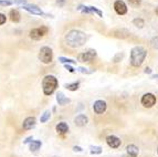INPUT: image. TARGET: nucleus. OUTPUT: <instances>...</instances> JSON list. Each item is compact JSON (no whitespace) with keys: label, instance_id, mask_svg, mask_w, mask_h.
Masks as SVG:
<instances>
[{"label":"nucleus","instance_id":"f257e3e1","mask_svg":"<svg viewBox=\"0 0 158 157\" xmlns=\"http://www.w3.org/2000/svg\"><path fill=\"white\" fill-rule=\"evenodd\" d=\"M65 41L68 43V45H70L71 48H79L85 43L86 37L80 30H71L65 36Z\"/></svg>","mask_w":158,"mask_h":157},{"label":"nucleus","instance_id":"f03ea898","mask_svg":"<svg viewBox=\"0 0 158 157\" xmlns=\"http://www.w3.org/2000/svg\"><path fill=\"white\" fill-rule=\"evenodd\" d=\"M146 50L143 47H135L131 51V64L133 66H139L146 58Z\"/></svg>","mask_w":158,"mask_h":157},{"label":"nucleus","instance_id":"7ed1b4c3","mask_svg":"<svg viewBox=\"0 0 158 157\" xmlns=\"http://www.w3.org/2000/svg\"><path fill=\"white\" fill-rule=\"evenodd\" d=\"M58 87V80L56 76L53 75H47L44 76L42 81V89L43 93L45 95H51L53 92L56 91V89Z\"/></svg>","mask_w":158,"mask_h":157},{"label":"nucleus","instance_id":"20e7f679","mask_svg":"<svg viewBox=\"0 0 158 157\" xmlns=\"http://www.w3.org/2000/svg\"><path fill=\"white\" fill-rule=\"evenodd\" d=\"M53 54H52V50L50 49L49 47H43L41 48L39 52V59L40 61L44 64H49V63L52 61Z\"/></svg>","mask_w":158,"mask_h":157},{"label":"nucleus","instance_id":"39448f33","mask_svg":"<svg viewBox=\"0 0 158 157\" xmlns=\"http://www.w3.org/2000/svg\"><path fill=\"white\" fill-rule=\"evenodd\" d=\"M96 57V51L93 49L87 50L86 52H83L79 55V61L81 62H90Z\"/></svg>","mask_w":158,"mask_h":157},{"label":"nucleus","instance_id":"423d86ee","mask_svg":"<svg viewBox=\"0 0 158 157\" xmlns=\"http://www.w3.org/2000/svg\"><path fill=\"white\" fill-rule=\"evenodd\" d=\"M156 103V97L152 93H146V94L143 95L142 97V104L145 106V108H152L153 105H155Z\"/></svg>","mask_w":158,"mask_h":157},{"label":"nucleus","instance_id":"0eeeda50","mask_svg":"<svg viewBox=\"0 0 158 157\" xmlns=\"http://www.w3.org/2000/svg\"><path fill=\"white\" fill-rule=\"evenodd\" d=\"M47 32H48L47 27L37 28V29H33L30 31V38H32V39H34V40H39V39H41L44 34H47Z\"/></svg>","mask_w":158,"mask_h":157},{"label":"nucleus","instance_id":"6e6552de","mask_svg":"<svg viewBox=\"0 0 158 157\" xmlns=\"http://www.w3.org/2000/svg\"><path fill=\"white\" fill-rule=\"evenodd\" d=\"M114 9H115V11L118 15H125V13L127 12V7L126 5H125L124 1H122V0H117V1H115V3H114Z\"/></svg>","mask_w":158,"mask_h":157},{"label":"nucleus","instance_id":"1a4fd4ad","mask_svg":"<svg viewBox=\"0 0 158 157\" xmlns=\"http://www.w3.org/2000/svg\"><path fill=\"white\" fill-rule=\"evenodd\" d=\"M23 9L28 11V12L32 13V15H38V16H43V15H44L43 11L35 5H24Z\"/></svg>","mask_w":158,"mask_h":157},{"label":"nucleus","instance_id":"9d476101","mask_svg":"<svg viewBox=\"0 0 158 157\" xmlns=\"http://www.w3.org/2000/svg\"><path fill=\"white\" fill-rule=\"evenodd\" d=\"M93 110H94V112L96 113V114H103L106 110V103L104 102V101L98 100V101H96V102L94 103V105H93Z\"/></svg>","mask_w":158,"mask_h":157},{"label":"nucleus","instance_id":"9b49d317","mask_svg":"<svg viewBox=\"0 0 158 157\" xmlns=\"http://www.w3.org/2000/svg\"><path fill=\"white\" fill-rule=\"evenodd\" d=\"M106 142H107L108 146L112 147V148H117L121 145V139L118 137L114 136V135H110V136L106 137Z\"/></svg>","mask_w":158,"mask_h":157},{"label":"nucleus","instance_id":"f8f14e48","mask_svg":"<svg viewBox=\"0 0 158 157\" xmlns=\"http://www.w3.org/2000/svg\"><path fill=\"white\" fill-rule=\"evenodd\" d=\"M79 10L83 11V12L85 13H98L100 17H103V13L101 10H98V9H96L95 7H85V6H79Z\"/></svg>","mask_w":158,"mask_h":157},{"label":"nucleus","instance_id":"ddd939ff","mask_svg":"<svg viewBox=\"0 0 158 157\" xmlns=\"http://www.w3.org/2000/svg\"><path fill=\"white\" fill-rule=\"evenodd\" d=\"M35 126V118L34 117H27L26 120L23 121V124H22V127L24 129H32V128Z\"/></svg>","mask_w":158,"mask_h":157},{"label":"nucleus","instance_id":"4468645a","mask_svg":"<svg viewBox=\"0 0 158 157\" xmlns=\"http://www.w3.org/2000/svg\"><path fill=\"white\" fill-rule=\"evenodd\" d=\"M87 122H89V118H87L85 115H83V114L77 115V117H75V120H74L75 125L80 126V127H81V126H85L87 124Z\"/></svg>","mask_w":158,"mask_h":157},{"label":"nucleus","instance_id":"2eb2a0df","mask_svg":"<svg viewBox=\"0 0 158 157\" xmlns=\"http://www.w3.org/2000/svg\"><path fill=\"white\" fill-rule=\"evenodd\" d=\"M56 101H58L59 105H65L68 104V103H70V99H68V97L65 96V95L63 94V93H58V95H56Z\"/></svg>","mask_w":158,"mask_h":157},{"label":"nucleus","instance_id":"dca6fc26","mask_svg":"<svg viewBox=\"0 0 158 157\" xmlns=\"http://www.w3.org/2000/svg\"><path fill=\"white\" fill-rule=\"evenodd\" d=\"M9 16H10V19L12 22H19L20 21V13H19L18 10H16V9H12V10L10 11V13H9Z\"/></svg>","mask_w":158,"mask_h":157},{"label":"nucleus","instance_id":"f3484780","mask_svg":"<svg viewBox=\"0 0 158 157\" xmlns=\"http://www.w3.org/2000/svg\"><path fill=\"white\" fill-rule=\"evenodd\" d=\"M69 131V126L66 123H64V122H61V123H59L58 125H56V132L60 134H65L66 132Z\"/></svg>","mask_w":158,"mask_h":157},{"label":"nucleus","instance_id":"a211bd4d","mask_svg":"<svg viewBox=\"0 0 158 157\" xmlns=\"http://www.w3.org/2000/svg\"><path fill=\"white\" fill-rule=\"evenodd\" d=\"M41 145H42V143H41L40 141H32V143L30 144V149H31V152L38 151V149L41 147Z\"/></svg>","mask_w":158,"mask_h":157},{"label":"nucleus","instance_id":"6ab92c4d","mask_svg":"<svg viewBox=\"0 0 158 157\" xmlns=\"http://www.w3.org/2000/svg\"><path fill=\"white\" fill-rule=\"evenodd\" d=\"M126 151L127 153H129V154H133V155H138V148H137L135 145H128V146L126 147Z\"/></svg>","mask_w":158,"mask_h":157},{"label":"nucleus","instance_id":"aec40b11","mask_svg":"<svg viewBox=\"0 0 158 157\" xmlns=\"http://www.w3.org/2000/svg\"><path fill=\"white\" fill-rule=\"evenodd\" d=\"M50 117H51V112H50V111H45L42 115H41L40 121H41V123H45V122H47V121L49 120Z\"/></svg>","mask_w":158,"mask_h":157},{"label":"nucleus","instance_id":"412c9836","mask_svg":"<svg viewBox=\"0 0 158 157\" xmlns=\"http://www.w3.org/2000/svg\"><path fill=\"white\" fill-rule=\"evenodd\" d=\"M65 87L70 91H77L79 89V82H74L72 84H65Z\"/></svg>","mask_w":158,"mask_h":157},{"label":"nucleus","instance_id":"4be33fe9","mask_svg":"<svg viewBox=\"0 0 158 157\" xmlns=\"http://www.w3.org/2000/svg\"><path fill=\"white\" fill-rule=\"evenodd\" d=\"M59 61H60L61 63H64V64H66V63H72V64H74L75 63V61L72 60V59H68V58H64V57H60L59 58Z\"/></svg>","mask_w":158,"mask_h":157},{"label":"nucleus","instance_id":"5701e85b","mask_svg":"<svg viewBox=\"0 0 158 157\" xmlns=\"http://www.w3.org/2000/svg\"><path fill=\"white\" fill-rule=\"evenodd\" d=\"M133 23H134L136 27H138V28H143V26H144V21H143V19L137 18V19H134Z\"/></svg>","mask_w":158,"mask_h":157},{"label":"nucleus","instance_id":"b1692460","mask_svg":"<svg viewBox=\"0 0 158 157\" xmlns=\"http://www.w3.org/2000/svg\"><path fill=\"white\" fill-rule=\"evenodd\" d=\"M91 153L92 154H101L102 153V148L98 146H91Z\"/></svg>","mask_w":158,"mask_h":157},{"label":"nucleus","instance_id":"393cba45","mask_svg":"<svg viewBox=\"0 0 158 157\" xmlns=\"http://www.w3.org/2000/svg\"><path fill=\"white\" fill-rule=\"evenodd\" d=\"M77 71H79V72H81V73H85V74L92 73V71H89L87 69H85V68H79V69H77Z\"/></svg>","mask_w":158,"mask_h":157},{"label":"nucleus","instance_id":"a878e982","mask_svg":"<svg viewBox=\"0 0 158 157\" xmlns=\"http://www.w3.org/2000/svg\"><path fill=\"white\" fill-rule=\"evenodd\" d=\"M11 3L10 0H0V6H10Z\"/></svg>","mask_w":158,"mask_h":157},{"label":"nucleus","instance_id":"bb28decb","mask_svg":"<svg viewBox=\"0 0 158 157\" xmlns=\"http://www.w3.org/2000/svg\"><path fill=\"white\" fill-rule=\"evenodd\" d=\"M152 45H153L155 49H158V38H154L152 40Z\"/></svg>","mask_w":158,"mask_h":157},{"label":"nucleus","instance_id":"cd10ccee","mask_svg":"<svg viewBox=\"0 0 158 157\" xmlns=\"http://www.w3.org/2000/svg\"><path fill=\"white\" fill-rule=\"evenodd\" d=\"M128 1H129V3L133 6H138L142 2V0H128Z\"/></svg>","mask_w":158,"mask_h":157},{"label":"nucleus","instance_id":"c85d7f7f","mask_svg":"<svg viewBox=\"0 0 158 157\" xmlns=\"http://www.w3.org/2000/svg\"><path fill=\"white\" fill-rule=\"evenodd\" d=\"M6 20H7V19H6V16H5V15H3V13H0V26L5 23Z\"/></svg>","mask_w":158,"mask_h":157},{"label":"nucleus","instance_id":"c756f323","mask_svg":"<svg viewBox=\"0 0 158 157\" xmlns=\"http://www.w3.org/2000/svg\"><path fill=\"white\" fill-rule=\"evenodd\" d=\"M15 3H17V5H21L22 7H23L24 5H27V1L26 0H15Z\"/></svg>","mask_w":158,"mask_h":157},{"label":"nucleus","instance_id":"7c9ffc66","mask_svg":"<svg viewBox=\"0 0 158 157\" xmlns=\"http://www.w3.org/2000/svg\"><path fill=\"white\" fill-rule=\"evenodd\" d=\"M122 58H123V53H118V54L114 58V62H118L117 60H118V59H122Z\"/></svg>","mask_w":158,"mask_h":157},{"label":"nucleus","instance_id":"2f4dec72","mask_svg":"<svg viewBox=\"0 0 158 157\" xmlns=\"http://www.w3.org/2000/svg\"><path fill=\"white\" fill-rule=\"evenodd\" d=\"M65 69L69 71V72H71V73H73L74 72V69L72 68V66H68V64H65Z\"/></svg>","mask_w":158,"mask_h":157},{"label":"nucleus","instance_id":"473e14b6","mask_svg":"<svg viewBox=\"0 0 158 157\" xmlns=\"http://www.w3.org/2000/svg\"><path fill=\"white\" fill-rule=\"evenodd\" d=\"M73 151H74V152H82V148H81V147H79V146H74Z\"/></svg>","mask_w":158,"mask_h":157},{"label":"nucleus","instance_id":"72a5a7b5","mask_svg":"<svg viewBox=\"0 0 158 157\" xmlns=\"http://www.w3.org/2000/svg\"><path fill=\"white\" fill-rule=\"evenodd\" d=\"M123 157H137V156H136V155L129 154V153H126V154L123 155Z\"/></svg>","mask_w":158,"mask_h":157},{"label":"nucleus","instance_id":"f704fd0d","mask_svg":"<svg viewBox=\"0 0 158 157\" xmlns=\"http://www.w3.org/2000/svg\"><path fill=\"white\" fill-rule=\"evenodd\" d=\"M31 139H33V138H32V136H29L28 138H26V141H24L23 143H24V144H28V143H30V142H31Z\"/></svg>","mask_w":158,"mask_h":157},{"label":"nucleus","instance_id":"c9c22d12","mask_svg":"<svg viewBox=\"0 0 158 157\" xmlns=\"http://www.w3.org/2000/svg\"><path fill=\"white\" fill-rule=\"evenodd\" d=\"M56 3H58L59 6H63L64 0H58V1H56Z\"/></svg>","mask_w":158,"mask_h":157},{"label":"nucleus","instance_id":"e433bc0d","mask_svg":"<svg viewBox=\"0 0 158 157\" xmlns=\"http://www.w3.org/2000/svg\"><path fill=\"white\" fill-rule=\"evenodd\" d=\"M145 72H146V73H150V72H152V71H150V69H146V70H145Z\"/></svg>","mask_w":158,"mask_h":157},{"label":"nucleus","instance_id":"4c0bfd02","mask_svg":"<svg viewBox=\"0 0 158 157\" xmlns=\"http://www.w3.org/2000/svg\"><path fill=\"white\" fill-rule=\"evenodd\" d=\"M156 13H157V15H158V7H157V8H156Z\"/></svg>","mask_w":158,"mask_h":157}]
</instances>
